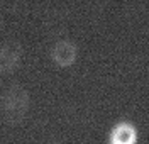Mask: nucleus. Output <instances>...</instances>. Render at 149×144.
Segmentation results:
<instances>
[{
  "label": "nucleus",
  "mask_w": 149,
  "mask_h": 144,
  "mask_svg": "<svg viewBox=\"0 0 149 144\" xmlns=\"http://www.w3.org/2000/svg\"><path fill=\"white\" fill-rule=\"evenodd\" d=\"M31 104L29 92L20 85H10L2 95V114L9 124H19L26 119Z\"/></svg>",
  "instance_id": "f257e3e1"
},
{
  "label": "nucleus",
  "mask_w": 149,
  "mask_h": 144,
  "mask_svg": "<svg viewBox=\"0 0 149 144\" xmlns=\"http://www.w3.org/2000/svg\"><path fill=\"white\" fill-rule=\"evenodd\" d=\"M78 58V46L68 41V39H61L58 41L54 46L51 48V59L56 66L59 68H68L74 65Z\"/></svg>",
  "instance_id": "f03ea898"
},
{
  "label": "nucleus",
  "mask_w": 149,
  "mask_h": 144,
  "mask_svg": "<svg viewBox=\"0 0 149 144\" xmlns=\"http://www.w3.org/2000/svg\"><path fill=\"white\" fill-rule=\"evenodd\" d=\"M22 59V46L17 41H7L0 46V73H12Z\"/></svg>",
  "instance_id": "7ed1b4c3"
},
{
  "label": "nucleus",
  "mask_w": 149,
  "mask_h": 144,
  "mask_svg": "<svg viewBox=\"0 0 149 144\" xmlns=\"http://www.w3.org/2000/svg\"><path fill=\"white\" fill-rule=\"evenodd\" d=\"M110 144H136L137 131L130 122H119L110 131Z\"/></svg>",
  "instance_id": "20e7f679"
},
{
  "label": "nucleus",
  "mask_w": 149,
  "mask_h": 144,
  "mask_svg": "<svg viewBox=\"0 0 149 144\" xmlns=\"http://www.w3.org/2000/svg\"><path fill=\"white\" fill-rule=\"evenodd\" d=\"M107 144H110V143H107Z\"/></svg>",
  "instance_id": "39448f33"
}]
</instances>
